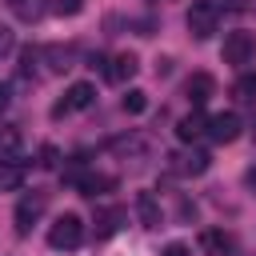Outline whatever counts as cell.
<instances>
[{
    "label": "cell",
    "instance_id": "83f0119b",
    "mask_svg": "<svg viewBox=\"0 0 256 256\" xmlns=\"http://www.w3.org/2000/svg\"><path fill=\"white\" fill-rule=\"evenodd\" d=\"M252 132H256V112H252Z\"/></svg>",
    "mask_w": 256,
    "mask_h": 256
},
{
    "label": "cell",
    "instance_id": "ac0fdd59",
    "mask_svg": "<svg viewBox=\"0 0 256 256\" xmlns=\"http://www.w3.org/2000/svg\"><path fill=\"white\" fill-rule=\"evenodd\" d=\"M20 128L16 124H0V160H8V156H20Z\"/></svg>",
    "mask_w": 256,
    "mask_h": 256
},
{
    "label": "cell",
    "instance_id": "9c48e42d",
    "mask_svg": "<svg viewBox=\"0 0 256 256\" xmlns=\"http://www.w3.org/2000/svg\"><path fill=\"white\" fill-rule=\"evenodd\" d=\"M216 92V80L208 76V72H196V76H188V84H184V96H188V104L192 108H200V104H208V96Z\"/></svg>",
    "mask_w": 256,
    "mask_h": 256
},
{
    "label": "cell",
    "instance_id": "3957f363",
    "mask_svg": "<svg viewBox=\"0 0 256 256\" xmlns=\"http://www.w3.org/2000/svg\"><path fill=\"white\" fill-rule=\"evenodd\" d=\"M216 24H220L216 0H192V8H188V32H192L196 40H208V36L216 32Z\"/></svg>",
    "mask_w": 256,
    "mask_h": 256
},
{
    "label": "cell",
    "instance_id": "e0dca14e",
    "mask_svg": "<svg viewBox=\"0 0 256 256\" xmlns=\"http://www.w3.org/2000/svg\"><path fill=\"white\" fill-rule=\"evenodd\" d=\"M8 8H12V16H16V20H24V24H36V20L48 12V4H44V0H8Z\"/></svg>",
    "mask_w": 256,
    "mask_h": 256
},
{
    "label": "cell",
    "instance_id": "44dd1931",
    "mask_svg": "<svg viewBox=\"0 0 256 256\" xmlns=\"http://www.w3.org/2000/svg\"><path fill=\"white\" fill-rule=\"evenodd\" d=\"M144 108H148V92L132 88V92L124 96V112H132V116H136V112H144Z\"/></svg>",
    "mask_w": 256,
    "mask_h": 256
},
{
    "label": "cell",
    "instance_id": "ffe728a7",
    "mask_svg": "<svg viewBox=\"0 0 256 256\" xmlns=\"http://www.w3.org/2000/svg\"><path fill=\"white\" fill-rule=\"evenodd\" d=\"M232 96H236V100H256V72H244V76L232 84Z\"/></svg>",
    "mask_w": 256,
    "mask_h": 256
},
{
    "label": "cell",
    "instance_id": "5bb4252c",
    "mask_svg": "<svg viewBox=\"0 0 256 256\" xmlns=\"http://www.w3.org/2000/svg\"><path fill=\"white\" fill-rule=\"evenodd\" d=\"M172 160H176V172H184V176H200V172H208V164H212V156H208L204 148H192V152L172 156Z\"/></svg>",
    "mask_w": 256,
    "mask_h": 256
},
{
    "label": "cell",
    "instance_id": "ba28073f",
    "mask_svg": "<svg viewBox=\"0 0 256 256\" xmlns=\"http://www.w3.org/2000/svg\"><path fill=\"white\" fill-rule=\"evenodd\" d=\"M24 180H28V164L20 156L0 160V192H16V188H24Z\"/></svg>",
    "mask_w": 256,
    "mask_h": 256
},
{
    "label": "cell",
    "instance_id": "7c38bea8",
    "mask_svg": "<svg viewBox=\"0 0 256 256\" xmlns=\"http://www.w3.org/2000/svg\"><path fill=\"white\" fill-rule=\"evenodd\" d=\"M116 188V176H108V172H84L80 176V184H76V192H84V196H104V192H112Z\"/></svg>",
    "mask_w": 256,
    "mask_h": 256
},
{
    "label": "cell",
    "instance_id": "6da1fadb",
    "mask_svg": "<svg viewBox=\"0 0 256 256\" xmlns=\"http://www.w3.org/2000/svg\"><path fill=\"white\" fill-rule=\"evenodd\" d=\"M48 244H52L56 252H72V248H80V244H84V224H80V216H72V212L56 216L52 228H48Z\"/></svg>",
    "mask_w": 256,
    "mask_h": 256
},
{
    "label": "cell",
    "instance_id": "d6986e66",
    "mask_svg": "<svg viewBox=\"0 0 256 256\" xmlns=\"http://www.w3.org/2000/svg\"><path fill=\"white\" fill-rule=\"evenodd\" d=\"M200 248L212 256H224V252H232V236L228 232H200Z\"/></svg>",
    "mask_w": 256,
    "mask_h": 256
},
{
    "label": "cell",
    "instance_id": "7a4b0ae2",
    "mask_svg": "<svg viewBox=\"0 0 256 256\" xmlns=\"http://www.w3.org/2000/svg\"><path fill=\"white\" fill-rule=\"evenodd\" d=\"M252 60H256V32H244V28L228 32V36H224V64L248 68Z\"/></svg>",
    "mask_w": 256,
    "mask_h": 256
},
{
    "label": "cell",
    "instance_id": "2e32d148",
    "mask_svg": "<svg viewBox=\"0 0 256 256\" xmlns=\"http://www.w3.org/2000/svg\"><path fill=\"white\" fill-rule=\"evenodd\" d=\"M40 56L48 60V72H68L72 60H76V52H72L68 44H64V48H60V44H48V48H40Z\"/></svg>",
    "mask_w": 256,
    "mask_h": 256
},
{
    "label": "cell",
    "instance_id": "7402d4cb",
    "mask_svg": "<svg viewBox=\"0 0 256 256\" xmlns=\"http://www.w3.org/2000/svg\"><path fill=\"white\" fill-rule=\"evenodd\" d=\"M52 12H60V16H76V12H84V0H52Z\"/></svg>",
    "mask_w": 256,
    "mask_h": 256
},
{
    "label": "cell",
    "instance_id": "52a82bcc",
    "mask_svg": "<svg viewBox=\"0 0 256 256\" xmlns=\"http://www.w3.org/2000/svg\"><path fill=\"white\" fill-rule=\"evenodd\" d=\"M240 116L236 112H216V116H208V136L216 140V144H232L236 136H240Z\"/></svg>",
    "mask_w": 256,
    "mask_h": 256
},
{
    "label": "cell",
    "instance_id": "4fadbf2b",
    "mask_svg": "<svg viewBox=\"0 0 256 256\" xmlns=\"http://www.w3.org/2000/svg\"><path fill=\"white\" fill-rule=\"evenodd\" d=\"M136 68H140V60H136L132 52H120V56H112V64H108L104 72H108V80H112V84H124V80H132V76H136Z\"/></svg>",
    "mask_w": 256,
    "mask_h": 256
},
{
    "label": "cell",
    "instance_id": "603a6c76",
    "mask_svg": "<svg viewBox=\"0 0 256 256\" xmlns=\"http://www.w3.org/2000/svg\"><path fill=\"white\" fill-rule=\"evenodd\" d=\"M56 164H60V152H56L52 144H44V148H40V168H56Z\"/></svg>",
    "mask_w": 256,
    "mask_h": 256
},
{
    "label": "cell",
    "instance_id": "cb8c5ba5",
    "mask_svg": "<svg viewBox=\"0 0 256 256\" xmlns=\"http://www.w3.org/2000/svg\"><path fill=\"white\" fill-rule=\"evenodd\" d=\"M12 44H16V36H12V28L8 24H0V60L12 52Z\"/></svg>",
    "mask_w": 256,
    "mask_h": 256
},
{
    "label": "cell",
    "instance_id": "5b68a950",
    "mask_svg": "<svg viewBox=\"0 0 256 256\" xmlns=\"http://www.w3.org/2000/svg\"><path fill=\"white\" fill-rule=\"evenodd\" d=\"M92 100H96V88L80 80V84H72V88L64 92V100H60V104L52 108V116L60 120V116H72V112H84V108H92Z\"/></svg>",
    "mask_w": 256,
    "mask_h": 256
},
{
    "label": "cell",
    "instance_id": "484cf974",
    "mask_svg": "<svg viewBox=\"0 0 256 256\" xmlns=\"http://www.w3.org/2000/svg\"><path fill=\"white\" fill-rule=\"evenodd\" d=\"M8 100H12V88H8V84H4V80H0V112H4V108H8Z\"/></svg>",
    "mask_w": 256,
    "mask_h": 256
},
{
    "label": "cell",
    "instance_id": "9a60e30c",
    "mask_svg": "<svg viewBox=\"0 0 256 256\" xmlns=\"http://www.w3.org/2000/svg\"><path fill=\"white\" fill-rule=\"evenodd\" d=\"M136 216H140V224H144V228H160V220H164L160 200H156L152 192H140V196H136Z\"/></svg>",
    "mask_w": 256,
    "mask_h": 256
},
{
    "label": "cell",
    "instance_id": "4316f807",
    "mask_svg": "<svg viewBox=\"0 0 256 256\" xmlns=\"http://www.w3.org/2000/svg\"><path fill=\"white\" fill-rule=\"evenodd\" d=\"M244 184H248V188H256V168H248V172H244Z\"/></svg>",
    "mask_w": 256,
    "mask_h": 256
},
{
    "label": "cell",
    "instance_id": "f1b7e54d",
    "mask_svg": "<svg viewBox=\"0 0 256 256\" xmlns=\"http://www.w3.org/2000/svg\"><path fill=\"white\" fill-rule=\"evenodd\" d=\"M252 8H256V4H252Z\"/></svg>",
    "mask_w": 256,
    "mask_h": 256
},
{
    "label": "cell",
    "instance_id": "8fae6325",
    "mask_svg": "<svg viewBox=\"0 0 256 256\" xmlns=\"http://www.w3.org/2000/svg\"><path fill=\"white\" fill-rule=\"evenodd\" d=\"M208 132V116L200 112V108H192L188 116H180V124H176V136L184 140V144H192V140H200Z\"/></svg>",
    "mask_w": 256,
    "mask_h": 256
},
{
    "label": "cell",
    "instance_id": "d4e9b609",
    "mask_svg": "<svg viewBox=\"0 0 256 256\" xmlns=\"http://www.w3.org/2000/svg\"><path fill=\"white\" fill-rule=\"evenodd\" d=\"M160 256H192V248H188V244H180V240H172V244H168Z\"/></svg>",
    "mask_w": 256,
    "mask_h": 256
},
{
    "label": "cell",
    "instance_id": "30bf717a",
    "mask_svg": "<svg viewBox=\"0 0 256 256\" xmlns=\"http://www.w3.org/2000/svg\"><path fill=\"white\" fill-rule=\"evenodd\" d=\"M108 148H112L116 156H124V160H140V156L148 152V136H140V132H128V136H116V140H108Z\"/></svg>",
    "mask_w": 256,
    "mask_h": 256
},
{
    "label": "cell",
    "instance_id": "277c9868",
    "mask_svg": "<svg viewBox=\"0 0 256 256\" xmlns=\"http://www.w3.org/2000/svg\"><path fill=\"white\" fill-rule=\"evenodd\" d=\"M44 208H48V192H44V188H32V192L16 204V232H20V236H28V232H32V224L44 216Z\"/></svg>",
    "mask_w": 256,
    "mask_h": 256
},
{
    "label": "cell",
    "instance_id": "8992f818",
    "mask_svg": "<svg viewBox=\"0 0 256 256\" xmlns=\"http://www.w3.org/2000/svg\"><path fill=\"white\" fill-rule=\"evenodd\" d=\"M124 220H128V212H124L120 204L96 208V220H92V232H96V240H108V236H116V232L124 228Z\"/></svg>",
    "mask_w": 256,
    "mask_h": 256
}]
</instances>
